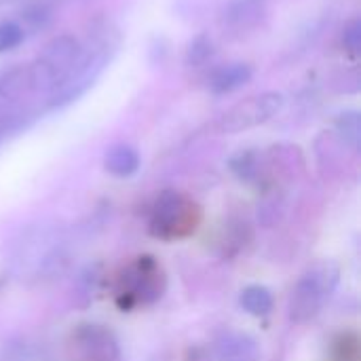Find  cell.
<instances>
[{
	"label": "cell",
	"instance_id": "6da1fadb",
	"mask_svg": "<svg viewBox=\"0 0 361 361\" xmlns=\"http://www.w3.org/2000/svg\"><path fill=\"white\" fill-rule=\"evenodd\" d=\"M118 44H121V36L110 25L95 30L93 38H89V42L82 44L80 57H78L76 66L72 68V72L68 74V78L53 93H49L47 108L49 110L63 108V106L76 102L80 95H85L95 85V80L102 76V72L108 68Z\"/></svg>",
	"mask_w": 361,
	"mask_h": 361
},
{
	"label": "cell",
	"instance_id": "7a4b0ae2",
	"mask_svg": "<svg viewBox=\"0 0 361 361\" xmlns=\"http://www.w3.org/2000/svg\"><path fill=\"white\" fill-rule=\"evenodd\" d=\"M167 290V275L161 262L142 254L127 262L114 281V302L121 311H135L157 305Z\"/></svg>",
	"mask_w": 361,
	"mask_h": 361
},
{
	"label": "cell",
	"instance_id": "3957f363",
	"mask_svg": "<svg viewBox=\"0 0 361 361\" xmlns=\"http://www.w3.org/2000/svg\"><path fill=\"white\" fill-rule=\"evenodd\" d=\"M203 212L197 201L178 190H163L148 212V235L159 241L188 239L201 226Z\"/></svg>",
	"mask_w": 361,
	"mask_h": 361
},
{
	"label": "cell",
	"instance_id": "277c9868",
	"mask_svg": "<svg viewBox=\"0 0 361 361\" xmlns=\"http://www.w3.org/2000/svg\"><path fill=\"white\" fill-rule=\"evenodd\" d=\"M341 281V267L334 260H317L313 262L298 279L290 296V319L294 324H309L315 319Z\"/></svg>",
	"mask_w": 361,
	"mask_h": 361
},
{
	"label": "cell",
	"instance_id": "5b68a950",
	"mask_svg": "<svg viewBox=\"0 0 361 361\" xmlns=\"http://www.w3.org/2000/svg\"><path fill=\"white\" fill-rule=\"evenodd\" d=\"M82 51V42L70 34L53 38L27 66L32 93H53L72 72Z\"/></svg>",
	"mask_w": 361,
	"mask_h": 361
},
{
	"label": "cell",
	"instance_id": "8992f818",
	"mask_svg": "<svg viewBox=\"0 0 361 361\" xmlns=\"http://www.w3.org/2000/svg\"><path fill=\"white\" fill-rule=\"evenodd\" d=\"M286 99L277 91H267L260 95H252L233 108H228L216 123V129L220 133H241L254 127H260L269 123L273 116H277L283 108Z\"/></svg>",
	"mask_w": 361,
	"mask_h": 361
},
{
	"label": "cell",
	"instance_id": "52a82bcc",
	"mask_svg": "<svg viewBox=\"0 0 361 361\" xmlns=\"http://www.w3.org/2000/svg\"><path fill=\"white\" fill-rule=\"evenodd\" d=\"M74 349L82 361H114L118 357V347L114 336L102 326H80L74 334Z\"/></svg>",
	"mask_w": 361,
	"mask_h": 361
},
{
	"label": "cell",
	"instance_id": "ba28073f",
	"mask_svg": "<svg viewBox=\"0 0 361 361\" xmlns=\"http://www.w3.org/2000/svg\"><path fill=\"white\" fill-rule=\"evenodd\" d=\"M218 361H262L260 345L245 332L226 330L216 338L214 345Z\"/></svg>",
	"mask_w": 361,
	"mask_h": 361
},
{
	"label": "cell",
	"instance_id": "9c48e42d",
	"mask_svg": "<svg viewBox=\"0 0 361 361\" xmlns=\"http://www.w3.org/2000/svg\"><path fill=\"white\" fill-rule=\"evenodd\" d=\"M32 93L27 66H15L0 74V118L8 116L19 108V102Z\"/></svg>",
	"mask_w": 361,
	"mask_h": 361
},
{
	"label": "cell",
	"instance_id": "30bf717a",
	"mask_svg": "<svg viewBox=\"0 0 361 361\" xmlns=\"http://www.w3.org/2000/svg\"><path fill=\"white\" fill-rule=\"evenodd\" d=\"M269 0H228L222 13V23L233 34H243L258 25L264 17Z\"/></svg>",
	"mask_w": 361,
	"mask_h": 361
},
{
	"label": "cell",
	"instance_id": "8fae6325",
	"mask_svg": "<svg viewBox=\"0 0 361 361\" xmlns=\"http://www.w3.org/2000/svg\"><path fill=\"white\" fill-rule=\"evenodd\" d=\"M252 80V68L247 63H228L212 72L209 76V91L216 95L233 93Z\"/></svg>",
	"mask_w": 361,
	"mask_h": 361
},
{
	"label": "cell",
	"instance_id": "7c38bea8",
	"mask_svg": "<svg viewBox=\"0 0 361 361\" xmlns=\"http://www.w3.org/2000/svg\"><path fill=\"white\" fill-rule=\"evenodd\" d=\"M104 167L114 178H131L140 169V152L129 144H116L106 152Z\"/></svg>",
	"mask_w": 361,
	"mask_h": 361
},
{
	"label": "cell",
	"instance_id": "4fadbf2b",
	"mask_svg": "<svg viewBox=\"0 0 361 361\" xmlns=\"http://www.w3.org/2000/svg\"><path fill=\"white\" fill-rule=\"evenodd\" d=\"M239 305L241 309L252 315V317H267L273 313L275 300L269 288L264 286H247L239 294Z\"/></svg>",
	"mask_w": 361,
	"mask_h": 361
},
{
	"label": "cell",
	"instance_id": "5bb4252c",
	"mask_svg": "<svg viewBox=\"0 0 361 361\" xmlns=\"http://www.w3.org/2000/svg\"><path fill=\"white\" fill-rule=\"evenodd\" d=\"M336 131L341 133V137H343L351 148H357L361 137L360 112H355V110L341 112L338 118H336Z\"/></svg>",
	"mask_w": 361,
	"mask_h": 361
},
{
	"label": "cell",
	"instance_id": "9a60e30c",
	"mask_svg": "<svg viewBox=\"0 0 361 361\" xmlns=\"http://www.w3.org/2000/svg\"><path fill=\"white\" fill-rule=\"evenodd\" d=\"M25 38V30L17 21H0V53L17 49Z\"/></svg>",
	"mask_w": 361,
	"mask_h": 361
},
{
	"label": "cell",
	"instance_id": "2e32d148",
	"mask_svg": "<svg viewBox=\"0 0 361 361\" xmlns=\"http://www.w3.org/2000/svg\"><path fill=\"white\" fill-rule=\"evenodd\" d=\"M212 53H214L212 40H209L205 34H201V36H197V38L190 42L186 61H188V66H203V63L212 57Z\"/></svg>",
	"mask_w": 361,
	"mask_h": 361
},
{
	"label": "cell",
	"instance_id": "e0dca14e",
	"mask_svg": "<svg viewBox=\"0 0 361 361\" xmlns=\"http://www.w3.org/2000/svg\"><path fill=\"white\" fill-rule=\"evenodd\" d=\"M343 47L349 53H360L361 49V21L360 19H351L345 30H343Z\"/></svg>",
	"mask_w": 361,
	"mask_h": 361
},
{
	"label": "cell",
	"instance_id": "ac0fdd59",
	"mask_svg": "<svg viewBox=\"0 0 361 361\" xmlns=\"http://www.w3.org/2000/svg\"><path fill=\"white\" fill-rule=\"evenodd\" d=\"M2 2H11V0H0V4H2Z\"/></svg>",
	"mask_w": 361,
	"mask_h": 361
}]
</instances>
